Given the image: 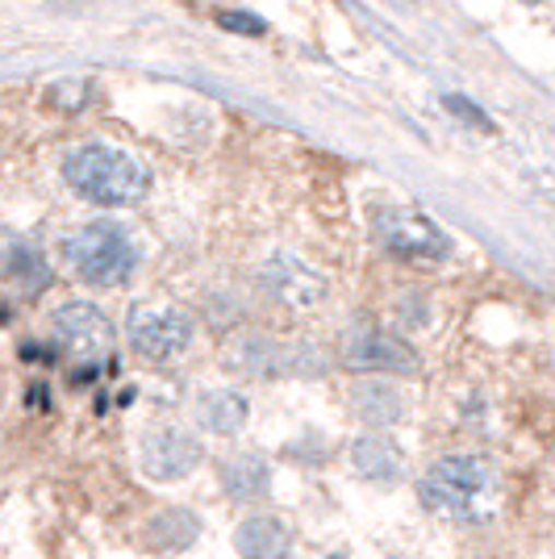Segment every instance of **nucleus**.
I'll use <instances>...</instances> for the list:
<instances>
[{"label":"nucleus","instance_id":"nucleus-6","mask_svg":"<svg viewBox=\"0 0 555 559\" xmlns=\"http://www.w3.org/2000/svg\"><path fill=\"white\" fill-rule=\"evenodd\" d=\"M376 238L389 255L405 259V263H442L451 255V238L414 210H385L376 213Z\"/></svg>","mask_w":555,"mask_h":559},{"label":"nucleus","instance_id":"nucleus-18","mask_svg":"<svg viewBox=\"0 0 555 559\" xmlns=\"http://www.w3.org/2000/svg\"><path fill=\"white\" fill-rule=\"evenodd\" d=\"M88 96H93V88H88L84 80H59V84L47 93V100L55 105V109H84Z\"/></svg>","mask_w":555,"mask_h":559},{"label":"nucleus","instance_id":"nucleus-2","mask_svg":"<svg viewBox=\"0 0 555 559\" xmlns=\"http://www.w3.org/2000/svg\"><path fill=\"white\" fill-rule=\"evenodd\" d=\"M63 176L84 201L105 205V210L139 205L142 197L151 192V171L134 155H126L117 146H101V142L71 151L68 164H63Z\"/></svg>","mask_w":555,"mask_h":559},{"label":"nucleus","instance_id":"nucleus-4","mask_svg":"<svg viewBox=\"0 0 555 559\" xmlns=\"http://www.w3.org/2000/svg\"><path fill=\"white\" fill-rule=\"evenodd\" d=\"M339 359L351 372H376V376H414L422 372V359L417 350L393 334V330H380L371 322H359L343 334L339 343Z\"/></svg>","mask_w":555,"mask_h":559},{"label":"nucleus","instance_id":"nucleus-5","mask_svg":"<svg viewBox=\"0 0 555 559\" xmlns=\"http://www.w3.org/2000/svg\"><path fill=\"white\" fill-rule=\"evenodd\" d=\"M50 334H55V347L68 350L75 364H84L88 376L109 359L114 350V322L88 301H68L55 309L50 318Z\"/></svg>","mask_w":555,"mask_h":559},{"label":"nucleus","instance_id":"nucleus-17","mask_svg":"<svg viewBox=\"0 0 555 559\" xmlns=\"http://www.w3.org/2000/svg\"><path fill=\"white\" fill-rule=\"evenodd\" d=\"M0 276L22 284L25 293H38V288H47L50 272H47V259L38 255L34 242H25L17 234H4L0 238Z\"/></svg>","mask_w":555,"mask_h":559},{"label":"nucleus","instance_id":"nucleus-8","mask_svg":"<svg viewBox=\"0 0 555 559\" xmlns=\"http://www.w3.org/2000/svg\"><path fill=\"white\" fill-rule=\"evenodd\" d=\"M234 368L259 380H280V376H318L326 372V359L309 347H288L268 334H247L234 343Z\"/></svg>","mask_w":555,"mask_h":559},{"label":"nucleus","instance_id":"nucleus-16","mask_svg":"<svg viewBox=\"0 0 555 559\" xmlns=\"http://www.w3.org/2000/svg\"><path fill=\"white\" fill-rule=\"evenodd\" d=\"M247 418H251V405L238 389H209V393L197 396V421L205 426L209 435L231 439L247 426Z\"/></svg>","mask_w":555,"mask_h":559},{"label":"nucleus","instance_id":"nucleus-3","mask_svg":"<svg viewBox=\"0 0 555 559\" xmlns=\"http://www.w3.org/2000/svg\"><path fill=\"white\" fill-rule=\"evenodd\" d=\"M63 259L75 276L96 288L126 284L139 267V242L117 222H88L63 238Z\"/></svg>","mask_w":555,"mask_h":559},{"label":"nucleus","instance_id":"nucleus-20","mask_svg":"<svg viewBox=\"0 0 555 559\" xmlns=\"http://www.w3.org/2000/svg\"><path fill=\"white\" fill-rule=\"evenodd\" d=\"M447 109H451V114H460L463 121H472L476 130H493V121H488V117L481 114V109H476L468 96H447Z\"/></svg>","mask_w":555,"mask_h":559},{"label":"nucleus","instance_id":"nucleus-9","mask_svg":"<svg viewBox=\"0 0 555 559\" xmlns=\"http://www.w3.org/2000/svg\"><path fill=\"white\" fill-rule=\"evenodd\" d=\"M201 460H205V447L185 426H160L142 439V472L160 485L185 480L188 472L201 467Z\"/></svg>","mask_w":555,"mask_h":559},{"label":"nucleus","instance_id":"nucleus-7","mask_svg":"<svg viewBox=\"0 0 555 559\" xmlns=\"http://www.w3.org/2000/svg\"><path fill=\"white\" fill-rule=\"evenodd\" d=\"M130 347L134 355L151 359V364H167V359H180L192 347V318L180 309H155V305H134L130 309Z\"/></svg>","mask_w":555,"mask_h":559},{"label":"nucleus","instance_id":"nucleus-15","mask_svg":"<svg viewBox=\"0 0 555 559\" xmlns=\"http://www.w3.org/2000/svg\"><path fill=\"white\" fill-rule=\"evenodd\" d=\"M351 414L368 426H397L405 418V393L393 380H355L351 389Z\"/></svg>","mask_w":555,"mask_h":559},{"label":"nucleus","instance_id":"nucleus-11","mask_svg":"<svg viewBox=\"0 0 555 559\" xmlns=\"http://www.w3.org/2000/svg\"><path fill=\"white\" fill-rule=\"evenodd\" d=\"M217 480L234 506H255L272 492V464L259 451H231L217 467Z\"/></svg>","mask_w":555,"mask_h":559},{"label":"nucleus","instance_id":"nucleus-13","mask_svg":"<svg viewBox=\"0 0 555 559\" xmlns=\"http://www.w3.org/2000/svg\"><path fill=\"white\" fill-rule=\"evenodd\" d=\"M234 547H238V559H284L293 547V531L276 513H251L238 522Z\"/></svg>","mask_w":555,"mask_h":559},{"label":"nucleus","instance_id":"nucleus-12","mask_svg":"<svg viewBox=\"0 0 555 559\" xmlns=\"http://www.w3.org/2000/svg\"><path fill=\"white\" fill-rule=\"evenodd\" d=\"M351 467L368 480V485H380V489H393L405 480V455L393 439L385 435H359L351 443Z\"/></svg>","mask_w":555,"mask_h":559},{"label":"nucleus","instance_id":"nucleus-10","mask_svg":"<svg viewBox=\"0 0 555 559\" xmlns=\"http://www.w3.org/2000/svg\"><path fill=\"white\" fill-rule=\"evenodd\" d=\"M259 284L268 288V297L293 313H309L326 301V280L297 255H272L259 272Z\"/></svg>","mask_w":555,"mask_h":559},{"label":"nucleus","instance_id":"nucleus-19","mask_svg":"<svg viewBox=\"0 0 555 559\" xmlns=\"http://www.w3.org/2000/svg\"><path fill=\"white\" fill-rule=\"evenodd\" d=\"M217 25H222V29H231V34H247V38H255V34H263V29H268L263 17H255V13H238V9L217 13Z\"/></svg>","mask_w":555,"mask_h":559},{"label":"nucleus","instance_id":"nucleus-21","mask_svg":"<svg viewBox=\"0 0 555 559\" xmlns=\"http://www.w3.org/2000/svg\"><path fill=\"white\" fill-rule=\"evenodd\" d=\"M326 559H355V556H347V551H330Z\"/></svg>","mask_w":555,"mask_h":559},{"label":"nucleus","instance_id":"nucleus-1","mask_svg":"<svg viewBox=\"0 0 555 559\" xmlns=\"http://www.w3.org/2000/svg\"><path fill=\"white\" fill-rule=\"evenodd\" d=\"M417 501L447 522H488L497 510V472L481 455H447L417 480Z\"/></svg>","mask_w":555,"mask_h":559},{"label":"nucleus","instance_id":"nucleus-14","mask_svg":"<svg viewBox=\"0 0 555 559\" xmlns=\"http://www.w3.org/2000/svg\"><path fill=\"white\" fill-rule=\"evenodd\" d=\"M197 538H201V518H197V510H188V506L160 510L146 522V531H142V543H146L155 556H180Z\"/></svg>","mask_w":555,"mask_h":559}]
</instances>
